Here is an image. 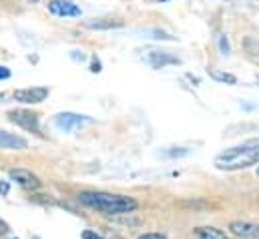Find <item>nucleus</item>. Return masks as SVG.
Here are the masks:
<instances>
[{
	"label": "nucleus",
	"mask_w": 259,
	"mask_h": 239,
	"mask_svg": "<svg viewBox=\"0 0 259 239\" xmlns=\"http://www.w3.org/2000/svg\"><path fill=\"white\" fill-rule=\"evenodd\" d=\"M195 235L197 239H227V235L217 227H197Z\"/></svg>",
	"instance_id": "12"
},
{
	"label": "nucleus",
	"mask_w": 259,
	"mask_h": 239,
	"mask_svg": "<svg viewBox=\"0 0 259 239\" xmlns=\"http://www.w3.org/2000/svg\"><path fill=\"white\" fill-rule=\"evenodd\" d=\"M6 78H10V70L6 66H0V81H6Z\"/></svg>",
	"instance_id": "19"
},
{
	"label": "nucleus",
	"mask_w": 259,
	"mask_h": 239,
	"mask_svg": "<svg viewBox=\"0 0 259 239\" xmlns=\"http://www.w3.org/2000/svg\"><path fill=\"white\" fill-rule=\"evenodd\" d=\"M81 203L87 207H93L97 211H103L107 215H121V213H131L139 207V203L133 197L125 195H113V193H103V191H83L79 195Z\"/></svg>",
	"instance_id": "2"
},
{
	"label": "nucleus",
	"mask_w": 259,
	"mask_h": 239,
	"mask_svg": "<svg viewBox=\"0 0 259 239\" xmlns=\"http://www.w3.org/2000/svg\"><path fill=\"white\" fill-rule=\"evenodd\" d=\"M211 76L219 83H227V85H237V76L231 74V72H221V70H213Z\"/></svg>",
	"instance_id": "13"
},
{
	"label": "nucleus",
	"mask_w": 259,
	"mask_h": 239,
	"mask_svg": "<svg viewBox=\"0 0 259 239\" xmlns=\"http://www.w3.org/2000/svg\"><path fill=\"white\" fill-rule=\"evenodd\" d=\"M26 147H28V143H26L22 137L12 135V133H8V131H2V129H0V149H14V151H22V149H26Z\"/></svg>",
	"instance_id": "9"
},
{
	"label": "nucleus",
	"mask_w": 259,
	"mask_h": 239,
	"mask_svg": "<svg viewBox=\"0 0 259 239\" xmlns=\"http://www.w3.org/2000/svg\"><path fill=\"white\" fill-rule=\"evenodd\" d=\"M10 179L16 181V185H20L22 189H28V191H34V189L40 187V179L34 173L26 171V169H12L10 171Z\"/></svg>",
	"instance_id": "7"
},
{
	"label": "nucleus",
	"mask_w": 259,
	"mask_h": 239,
	"mask_svg": "<svg viewBox=\"0 0 259 239\" xmlns=\"http://www.w3.org/2000/svg\"><path fill=\"white\" fill-rule=\"evenodd\" d=\"M14 101L24 103V105H38L48 97V89L46 87H28V89H18L12 93Z\"/></svg>",
	"instance_id": "4"
},
{
	"label": "nucleus",
	"mask_w": 259,
	"mask_h": 239,
	"mask_svg": "<svg viewBox=\"0 0 259 239\" xmlns=\"http://www.w3.org/2000/svg\"><path fill=\"white\" fill-rule=\"evenodd\" d=\"M93 119L91 117H85V115H77V113H60L56 115V127L62 129V131H73L85 123H91Z\"/></svg>",
	"instance_id": "6"
},
{
	"label": "nucleus",
	"mask_w": 259,
	"mask_h": 239,
	"mask_svg": "<svg viewBox=\"0 0 259 239\" xmlns=\"http://www.w3.org/2000/svg\"><path fill=\"white\" fill-rule=\"evenodd\" d=\"M83 239H103L99 233H95V231H83Z\"/></svg>",
	"instance_id": "18"
},
{
	"label": "nucleus",
	"mask_w": 259,
	"mask_h": 239,
	"mask_svg": "<svg viewBox=\"0 0 259 239\" xmlns=\"http://www.w3.org/2000/svg\"><path fill=\"white\" fill-rule=\"evenodd\" d=\"M48 10L54 16H62V18H77L83 14L81 6L75 4L73 0H50L48 2Z\"/></svg>",
	"instance_id": "5"
},
{
	"label": "nucleus",
	"mask_w": 259,
	"mask_h": 239,
	"mask_svg": "<svg viewBox=\"0 0 259 239\" xmlns=\"http://www.w3.org/2000/svg\"><path fill=\"white\" fill-rule=\"evenodd\" d=\"M229 229L233 235L245 239H259V225L249 223V221H231Z\"/></svg>",
	"instance_id": "8"
},
{
	"label": "nucleus",
	"mask_w": 259,
	"mask_h": 239,
	"mask_svg": "<svg viewBox=\"0 0 259 239\" xmlns=\"http://www.w3.org/2000/svg\"><path fill=\"white\" fill-rule=\"evenodd\" d=\"M26 2H30V4H36V2H40V0H26Z\"/></svg>",
	"instance_id": "22"
},
{
	"label": "nucleus",
	"mask_w": 259,
	"mask_h": 239,
	"mask_svg": "<svg viewBox=\"0 0 259 239\" xmlns=\"http://www.w3.org/2000/svg\"><path fill=\"white\" fill-rule=\"evenodd\" d=\"M257 175H259V167H257Z\"/></svg>",
	"instance_id": "24"
},
{
	"label": "nucleus",
	"mask_w": 259,
	"mask_h": 239,
	"mask_svg": "<svg viewBox=\"0 0 259 239\" xmlns=\"http://www.w3.org/2000/svg\"><path fill=\"white\" fill-rule=\"evenodd\" d=\"M219 48H221V52H223V54H229V52H231V48H229V42H227V36H225V34H219Z\"/></svg>",
	"instance_id": "15"
},
{
	"label": "nucleus",
	"mask_w": 259,
	"mask_h": 239,
	"mask_svg": "<svg viewBox=\"0 0 259 239\" xmlns=\"http://www.w3.org/2000/svg\"><path fill=\"white\" fill-rule=\"evenodd\" d=\"M157 2H169V0H157Z\"/></svg>",
	"instance_id": "23"
},
{
	"label": "nucleus",
	"mask_w": 259,
	"mask_h": 239,
	"mask_svg": "<svg viewBox=\"0 0 259 239\" xmlns=\"http://www.w3.org/2000/svg\"><path fill=\"white\" fill-rule=\"evenodd\" d=\"M243 44H245V50H247L249 54L259 56V38H257V36H247Z\"/></svg>",
	"instance_id": "14"
},
{
	"label": "nucleus",
	"mask_w": 259,
	"mask_h": 239,
	"mask_svg": "<svg viewBox=\"0 0 259 239\" xmlns=\"http://www.w3.org/2000/svg\"><path fill=\"white\" fill-rule=\"evenodd\" d=\"M87 28H95V30H111V28H121L123 20H115V18H93L85 22Z\"/></svg>",
	"instance_id": "11"
},
{
	"label": "nucleus",
	"mask_w": 259,
	"mask_h": 239,
	"mask_svg": "<svg viewBox=\"0 0 259 239\" xmlns=\"http://www.w3.org/2000/svg\"><path fill=\"white\" fill-rule=\"evenodd\" d=\"M259 163V137L241 145L229 147L215 157V167L221 171H239Z\"/></svg>",
	"instance_id": "1"
},
{
	"label": "nucleus",
	"mask_w": 259,
	"mask_h": 239,
	"mask_svg": "<svg viewBox=\"0 0 259 239\" xmlns=\"http://www.w3.org/2000/svg\"><path fill=\"white\" fill-rule=\"evenodd\" d=\"M8 189H10V187H8V183H6V181H2V183H0V195H8Z\"/></svg>",
	"instance_id": "21"
},
{
	"label": "nucleus",
	"mask_w": 259,
	"mask_h": 239,
	"mask_svg": "<svg viewBox=\"0 0 259 239\" xmlns=\"http://www.w3.org/2000/svg\"><path fill=\"white\" fill-rule=\"evenodd\" d=\"M8 121L30 131V133H40V127H38V115L30 113V111H24V109H16V111H8Z\"/></svg>",
	"instance_id": "3"
},
{
	"label": "nucleus",
	"mask_w": 259,
	"mask_h": 239,
	"mask_svg": "<svg viewBox=\"0 0 259 239\" xmlns=\"http://www.w3.org/2000/svg\"><path fill=\"white\" fill-rule=\"evenodd\" d=\"M147 60H149V64L155 66V68H161V66H165V64H177V62H179L177 56H173V54H169V52H163V50H161V52H159V50H149Z\"/></svg>",
	"instance_id": "10"
},
{
	"label": "nucleus",
	"mask_w": 259,
	"mask_h": 239,
	"mask_svg": "<svg viewBox=\"0 0 259 239\" xmlns=\"http://www.w3.org/2000/svg\"><path fill=\"white\" fill-rule=\"evenodd\" d=\"M101 60L99 58H93V64H91V72H101Z\"/></svg>",
	"instance_id": "16"
},
{
	"label": "nucleus",
	"mask_w": 259,
	"mask_h": 239,
	"mask_svg": "<svg viewBox=\"0 0 259 239\" xmlns=\"http://www.w3.org/2000/svg\"><path fill=\"white\" fill-rule=\"evenodd\" d=\"M139 239H165L163 233H145V235H141Z\"/></svg>",
	"instance_id": "17"
},
{
	"label": "nucleus",
	"mask_w": 259,
	"mask_h": 239,
	"mask_svg": "<svg viewBox=\"0 0 259 239\" xmlns=\"http://www.w3.org/2000/svg\"><path fill=\"white\" fill-rule=\"evenodd\" d=\"M10 231V227H8V223H4L2 219H0V235H6Z\"/></svg>",
	"instance_id": "20"
}]
</instances>
